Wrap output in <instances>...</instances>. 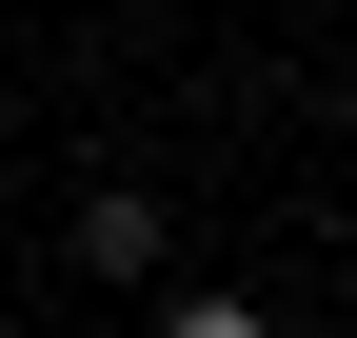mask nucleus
I'll list each match as a JSON object with an SVG mask.
<instances>
[{"instance_id": "nucleus-1", "label": "nucleus", "mask_w": 357, "mask_h": 338, "mask_svg": "<svg viewBox=\"0 0 357 338\" xmlns=\"http://www.w3.org/2000/svg\"><path fill=\"white\" fill-rule=\"evenodd\" d=\"M159 338H278V318H258V299H178Z\"/></svg>"}]
</instances>
